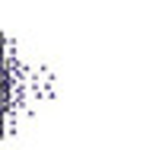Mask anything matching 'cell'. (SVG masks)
Listing matches in <instances>:
<instances>
[{
	"label": "cell",
	"mask_w": 159,
	"mask_h": 150,
	"mask_svg": "<svg viewBox=\"0 0 159 150\" xmlns=\"http://www.w3.org/2000/svg\"><path fill=\"white\" fill-rule=\"evenodd\" d=\"M51 90V77L32 70L19 42L0 35V134H13L35 102Z\"/></svg>",
	"instance_id": "cell-1"
}]
</instances>
